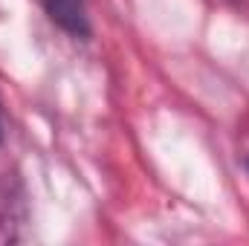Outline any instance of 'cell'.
Segmentation results:
<instances>
[{
    "label": "cell",
    "mask_w": 249,
    "mask_h": 246,
    "mask_svg": "<svg viewBox=\"0 0 249 246\" xmlns=\"http://www.w3.org/2000/svg\"><path fill=\"white\" fill-rule=\"evenodd\" d=\"M44 15L61 29L64 35L75 38V41H87L93 32L90 23V9L87 0H38Z\"/></svg>",
    "instance_id": "6da1fadb"
},
{
    "label": "cell",
    "mask_w": 249,
    "mask_h": 246,
    "mask_svg": "<svg viewBox=\"0 0 249 246\" xmlns=\"http://www.w3.org/2000/svg\"><path fill=\"white\" fill-rule=\"evenodd\" d=\"M247 165H249V159H247Z\"/></svg>",
    "instance_id": "3957f363"
},
{
    "label": "cell",
    "mask_w": 249,
    "mask_h": 246,
    "mask_svg": "<svg viewBox=\"0 0 249 246\" xmlns=\"http://www.w3.org/2000/svg\"><path fill=\"white\" fill-rule=\"evenodd\" d=\"M0 139H3V122H0Z\"/></svg>",
    "instance_id": "7a4b0ae2"
}]
</instances>
